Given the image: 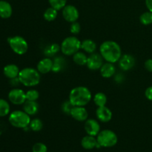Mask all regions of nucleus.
I'll return each instance as SVG.
<instances>
[{
	"mask_svg": "<svg viewBox=\"0 0 152 152\" xmlns=\"http://www.w3.org/2000/svg\"><path fill=\"white\" fill-rule=\"evenodd\" d=\"M8 99L12 104L16 105H23L26 99V92L20 88H13L8 93Z\"/></svg>",
	"mask_w": 152,
	"mask_h": 152,
	"instance_id": "8",
	"label": "nucleus"
},
{
	"mask_svg": "<svg viewBox=\"0 0 152 152\" xmlns=\"http://www.w3.org/2000/svg\"><path fill=\"white\" fill-rule=\"evenodd\" d=\"M62 13L65 20L70 23L77 22L80 16L78 9L72 4H66L62 10Z\"/></svg>",
	"mask_w": 152,
	"mask_h": 152,
	"instance_id": "9",
	"label": "nucleus"
},
{
	"mask_svg": "<svg viewBox=\"0 0 152 152\" xmlns=\"http://www.w3.org/2000/svg\"><path fill=\"white\" fill-rule=\"evenodd\" d=\"M53 65L52 68V71L55 73L59 72L65 67V60L62 57H56L53 59Z\"/></svg>",
	"mask_w": 152,
	"mask_h": 152,
	"instance_id": "25",
	"label": "nucleus"
},
{
	"mask_svg": "<svg viewBox=\"0 0 152 152\" xmlns=\"http://www.w3.org/2000/svg\"><path fill=\"white\" fill-rule=\"evenodd\" d=\"M57 15L58 10L53 8V7H50L45 10L43 17H44L45 20L47 21V22H53V21H54L56 19Z\"/></svg>",
	"mask_w": 152,
	"mask_h": 152,
	"instance_id": "23",
	"label": "nucleus"
},
{
	"mask_svg": "<svg viewBox=\"0 0 152 152\" xmlns=\"http://www.w3.org/2000/svg\"><path fill=\"white\" fill-rule=\"evenodd\" d=\"M145 5L148 10L152 12V0H145Z\"/></svg>",
	"mask_w": 152,
	"mask_h": 152,
	"instance_id": "37",
	"label": "nucleus"
},
{
	"mask_svg": "<svg viewBox=\"0 0 152 152\" xmlns=\"http://www.w3.org/2000/svg\"><path fill=\"white\" fill-rule=\"evenodd\" d=\"M19 72H20V70H19V67L15 64H8V65H5L3 69V73H4V76L10 80L19 77Z\"/></svg>",
	"mask_w": 152,
	"mask_h": 152,
	"instance_id": "17",
	"label": "nucleus"
},
{
	"mask_svg": "<svg viewBox=\"0 0 152 152\" xmlns=\"http://www.w3.org/2000/svg\"><path fill=\"white\" fill-rule=\"evenodd\" d=\"M99 71H100V74L102 77L108 79L114 75L116 72V68L114 63L106 62L105 63H103Z\"/></svg>",
	"mask_w": 152,
	"mask_h": 152,
	"instance_id": "18",
	"label": "nucleus"
},
{
	"mask_svg": "<svg viewBox=\"0 0 152 152\" xmlns=\"http://www.w3.org/2000/svg\"><path fill=\"white\" fill-rule=\"evenodd\" d=\"M96 116L98 120L102 123H108L111 120L113 117L112 111L108 107H98L96 111Z\"/></svg>",
	"mask_w": 152,
	"mask_h": 152,
	"instance_id": "14",
	"label": "nucleus"
},
{
	"mask_svg": "<svg viewBox=\"0 0 152 152\" xmlns=\"http://www.w3.org/2000/svg\"><path fill=\"white\" fill-rule=\"evenodd\" d=\"M53 61L50 57H45L38 62L37 69L41 74H45L52 71Z\"/></svg>",
	"mask_w": 152,
	"mask_h": 152,
	"instance_id": "15",
	"label": "nucleus"
},
{
	"mask_svg": "<svg viewBox=\"0 0 152 152\" xmlns=\"http://www.w3.org/2000/svg\"><path fill=\"white\" fill-rule=\"evenodd\" d=\"M31 116L28 115L24 111L16 110L10 114L8 117V121L12 126L18 129H25L29 127L31 123Z\"/></svg>",
	"mask_w": 152,
	"mask_h": 152,
	"instance_id": "4",
	"label": "nucleus"
},
{
	"mask_svg": "<svg viewBox=\"0 0 152 152\" xmlns=\"http://www.w3.org/2000/svg\"><path fill=\"white\" fill-rule=\"evenodd\" d=\"M39 105L37 101L26 100L23 104V111L29 116L36 115L39 112Z\"/></svg>",
	"mask_w": 152,
	"mask_h": 152,
	"instance_id": "19",
	"label": "nucleus"
},
{
	"mask_svg": "<svg viewBox=\"0 0 152 152\" xmlns=\"http://www.w3.org/2000/svg\"><path fill=\"white\" fill-rule=\"evenodd\" d=\"M145 68L149 72H152V59H147L145 62Z\"/></svg>",
	"mask_w": 152,
	"mask_h": 152,
	"instance_id": "36",
	"label": "nucleus"
},
{
	"mask_svg": "<svg viewBox=\"0 0 152 152\" xmlns=\"http://www.w3.org/2000/svg\"><path fill=\"white\" fill-rule=\"evenodd\" d=\"M82 42L75 36L66 37L60 45V50L65 56H72L81 49Z\"/></svg>",
	"mask_w": 152,
	"mask_h": 152,
	"instance_id": "5",
	"label": "nucleus"
},
{
	"mask_svg": "<svg viewBox=\"0 0 152 152\" xmlns=\"http://www.w3.org/2000/svg\"><path fill=\"white\" fill-rule=\"evenodd\" d=\"M81 49L86 53H94L96 49V44L94 41L90 39H84L81 42Z\"/></svg>",
	"mask_w": 152,
	"mask_h": 152,
	"instance_id": "21",
	"label": "nucleus"
},
{
	"mask_svg": "<svg viewBox=\"0 0 152 152\" xmlns=\"http://www.w3.org/2000/svg\"><path fill=\"white\" fill-rule=\"evenodd\" d=\"M96 140L99 145L104 148H111L117 145L118 142L117 135L110 129L100 131L96 136Z\"/></svg>",
	"mask_w": 152,
	"mask_h": 152,
	"instance_id": "6",
	"label": "nucleus"
},
{
	"mask_svg": "<svg viewBox=\"0 0 152 152\" xmlns=\"http://www.w3.org/2000/svg\"><path fill=\"white\" fill-rule=\"evenodd\" d=\"M99 53L106 62L116 63L122 56V50L117 42L113 40H107L101 44Z\"/></svg>",
	"mask_w": 152,
	"mask_h": 152,
	"instance_id": "1",
	"label": "nucleus"
},
{
	"mask_svg": "<svg viewBox=\"0 0 152 152\" xmlns=\"http://www.w3.org/2000/svg\"><path fill=\"white\" fill-rule=\"evenodd\" d=\"M18 78L21 84L23 86L26 87H34L40 83L41 74L38 70L34 68H25L20 70Z\"/></svg>",
	"mask_w": 152,
	"mask_h": 152,
	"instance_id": "3",
	"label": "nucleus"
},
{
	"mask_svg": "<svg viewBox=\"0 0 152 152\" xmlns=\"http://www.w3.org/2000/svg\"><path fill=\"white\" fill-rule=\"evenodd\" d=\"M10 106L7 100L0 99V117H6L10 114Z\"/></svg>",
	"mask_w": 152,
	"mask_h": 152,
	"instance_id": "26",
	"label": "nucleus"
},
{
	"mask_svg": "<svg viewBox=\"0 0 152 152\" xmlns=\"http://www.w3.org/2000/svg\"><path fill=\"white\" fill-rule=\"evenodd\" d=\"M73 60L77 65L83 66V65H86L87 64L88 56H86L84 52L78 51L75 54L73 55Z\"/></svg>",
	"mask_w": 152,
	"mask_h": 152,
	"instance_id": "22",
	"label": "nucleus"
},
{
	"mask_svg": "<svg viewBox=\"0 0 152 152\" xmlns=\"http://www.w3.org/2000/svg\"><path fill=\"white\" fill-rule=\"evenodd\" d=\"M119 62V67L124 71H128L132 69L135 65V59L132 55H122Z\"/></svg>",
	"mask_w": 152,
	"mask_h": 152,
	"instance_id": "13",
	"label": "nucleus"
},
{
	"mask_svg": "<svg viewBox=\"0 0 152 152\" xmlns=\"http://www.w3.org/2000/svg\"><path fill=\"white\" fill-rule=\"evenodd\" d=\"M81 31V25L78 22H74L71 23V26H70V32L73 34V35H77L80 34Z\"/></svg>",
	"mask_w": 152,
	"mask_h": 152,
	"instance_id": "33",
	"label": "nucleus"
},
{
	"mask_svg": "<svg viewBox=\"0 0 152 152\" xmlns=\"http://www.w3.org/2000/svg\"><path fill=\"white\" fill-rule=\"evenodd\" d=\"M11 50L16 54L23 55L28 50V43L25 38L20 36H15L7 39Z\"/></svg>",
	"mask_w": 152,
	"mask_h": 152,
	"instance_id": "7",
	"label": "nucleus"
},
{
	"mask_svg": "<svg viewBox=\"0 0 152 152\" xmlns=\"http://www.w3.org/2000/svg\"><path fill=\"white\" fill-rule=\"evenodd\" d=\"M140 21L144 25H149L152 24V12L146 11L140 16Z\"/></svg>",
	"mask_w": 152,
	"mask_h": 152,
	"instance_id": "29",
	"label": "nucleus"
},
{
	"mask_svg": "<svg viewBox=\"0 0 152 152\" xmlns=\"http://www.w3.org/2000/svg\"><path fill=\"white\" fill-rule=\"evenodd\" d=\"M32 152H48V147L42 142H37L33 145Z\"/></svg>",
	"mask_w": 152,
	"mask_h": 152,
	"instance_id": "32",
	"label": "nucleus"
},
{
	"mask_svg": "<svg viewBox=\"0 0 152 152\" xmlns=\"http://www.w3.org/2000/svg\"><path fill=\"white\" fill-rule=\"evenodd\" d=\"M70 115L79 122L86 121L88 119V112L84 106H73Z\"/></svg>",
	"mask_w": 152,
	"mask_h": 152,
	"instance_id": "11",
	"label": "nucleus"
},
{
	"mask_svg": "<svg viewBox=\"0 0 152 152\" xmlns=\"http://www.w3.org/2000/svg\"><path fill=\"white\" fill-rule=\"evenodd\" d=\"M93 100L97 107L105 106L107 103V96L102 92H98L94 95Z\"/></svg>",
	"mask_w": 152,
	"mask_h": 152,
	"instance_id": "24",
	"label": "nucleus"
},
{
	"mask_svg": "<svg viewBox=\"0 0 152 152\" xmlns=\"http://www.w3.org/2000/svg\"><path fill=\"white\" fill-rule=\"evenodd\" d=\"M85 130L87 134L96 137L100 132V125L94 119H88L85 123Z\"/></svg>",
	"mask_w": 152,
	"mask_h": 152,
	"instance_id": "12",
	"label": "nucleus"
},
{
	"mask_svg": "<svg viewBox=\"0 0 152 152\" xmlns=\"http://www.w3.org/2000/svg\"><path fill=\"white\" fill-rule=\"evenodd\" d=\"M145 96L148 100L152 101V86H150L145 90Z\"/></svg>",
	"mask_w": 152,
	"mask_h": 152,
	"instance_id": "35",
	"label": "nucleus"
},
{
	"mask_svg": "<svg viewBox=\"0 0 152 152\" xmlns=\"http://www.w3.org/2000/svg\"><path fill=\"white\" fill-rule=\"evenodd\" d=\"M92 99L91 92L87 87L78 86L70 91L69 102L73 106H86Z\"/></svg>",
	"mask_w": 152,
	"mask_h": 152,
	"instance_id": "2",
	"label": "nucleus"
},
{
	"mask_svg": "<svg viewBox=\"0 0 152 152\" xmlns=\"http://www.w3.org/2000/svg\"><path fill=\"white\" fill-rule=\"evenodd\" d=\"M13 8L11 4L7 1H0V17L2 19H8L12 16Z\"/></svg>",
	"mask_w": 152,
	"mask_h": 152,
	"instance_id": "20",
	"label": "nucleus"
},
{
	"mask_svg": "<svg viewBox=\"0 0 152 152\" xmlns=\"http://www.w3.org/2000/svg\"><path fill=\"white\" fill-rule=\"evenodd\" d=\"M48 2L50 7H53L57 10H62L64 7L66 5L67 0H48Z\"/></svg>",
	"mask_w": 152,
	"mask_h": 152,
	"instance_id": "30",
	"label": "nucleus"
},
{
	"mask_svg": "<svg viewBox=\"0 0 152 152\" xmlns=\"http://www.w3.org/2000/svg\"><path fill=\"white\" fill-rule=\"evenodd\" d=\"M60 50V45H59L56 43H53V44L47 46L45 50V54L48 56V57H50L52 56H54L59 50Z\"/></svg>",
	"mask_w": 152,
	"mask_h": 152,
	"instance_id": "27",
	"label": "nucleus"
},
{
	"mask_svg": "<svg viewBox=\"0 0 152 152\" xmlns=\"http://www.w3.org/2000/svg\"><path fill=\"white\" fill-rule=\"evenodd\" d=\"M29 128L31 131H33L34 132H40L43 128L42 121L39 118L33 119V120H31Z\"/></svg>",
	"mask_w": 152,
	"mask_h": 152,
	"instance_id": "28",
	"label": "nucleus"
},
{
	"mask_svg": "<svg viewBox=\"0 0 152 152\" xmlns=\"http://www.w3.org/2000/svg\"><path fill=\"white\" fill-rule=\"evenodd\" d=\"M103 58L100 55V53H93L88 56V61L86 66L91 71H97L101 68L103 65Z\"/></svg>",
	"mask_w": 152,
	"mask_h": 152,
	"instance_id": "10",
	"label": "nucleus"
},
{
	"mask_svg": "<svg viewBox=\"0 0 152 152\" xmlns=\"http://www.w3.org/2000/svg\"><path fill=\"white\" fill-rule=\"evenodd\" d=\"M73 105H71V102H69V100L68 102H64L63 105H62V110H63L64 112L68 113L70 114V112H71V110L72 108Z\"/></svg>",
	"mask_w": 152,
	"mask_h": 152,
	"instance_id": "34",
	"label": "nucleus"
},
{
	"mask_svg": "<svg viewBox=\"0 0 152 152\" xmlns=\"http://www.w3.org/2000/svg\"><path fill=\"white\" fill-rule=\"evenodd\" d=\"M39 98V93L35 89H30L26 92V99L29 101H37Z\"/></svg>",
	"mask_w": 152,
	"mask_h": 152,
	"instance_id": "31",
	"label": "nucleus"
},
{
	"mask_svg": "<svg viewBox=\"0 0 152 152\" xmlns=\"http://www.w3.org/2000/svg\"><path fill=\"white\" fill-rule=\"evenodd\" d=\"M81 145L83 148L86 150H91L95 148H101L99 144L98 143L96 138L88 134L85 136L82 139Z\"/></svg>",
	"mask_w": 152,
	"mask_h": 152,
	"instance_id": "16",
	"label": "nucleus"
}]
</instances>
